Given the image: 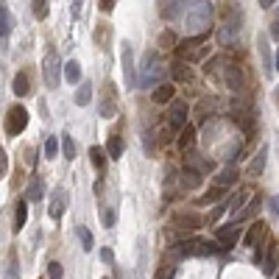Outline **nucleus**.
Listing matches in <instances>:
<instances>
[{
	"mask_svg": "<svg viewBox=\"0 0 279 279\" xmlns=\"http://www.w3.org/2000/svg\"><path fill=\"white\" fill-rule=\"evenodd\" d=\"M59 142H62L59 137H48V140H45V156H48V159H53L56 153H59Z\"/></svg>",
	"mask_w": 279,
	"mask_h": 279,
	"instance_id": "obj_38",
	"label": "nucleus"
},
{
	"mask_svg": "<svg viewBox=\"0 0 279 279\" xmlns=\"http://www.w3.org/2000/svg\"><path fill=\"white\" fill-rule=\"evenodd\" d=\"M145 151H148V153H153V134H151V132L145 134Z\"/></svg>",
	"mask_w": 279,
	"mask_h": 279,
	"instance_id": "obj_47",
	"label": "nucleus"
},
{
	"mask_svg": "<svg viewBox=\"0 0 279 279\" xmlns=\"http://www.w3.org/2000/svg\"><path fill=\"white\" fill-rule=\"evenodd\" d=\"M187 115H190V106L184 101H170V109H167V126L173 132H181L187 126Z\"/></svg>",
	"mask_w": 279,
	"mask_h": 279,
	"instance_id": "obj_6",
	"label": "nucleus"
},
{
	"mask_svg": "<svg viewBox=\"0 0 279 279\" xmlns=\"http://www.w3.org/2000/svg\"><path fill=\"white\" fill-rule=\"evenodd\" d=\"M271 36L279 42V20H274V22H271Z\"/></svg>",
	"mask_w": 279,
	"mask_h": 279,
	"instance_id": "obj_48",
	"label": "nucleus"
},
{
	"mask_svg": "<svg viewBox=\"0 0 279 279\" xmlns=\"http://www.w3.org/2000/svg\"><path fill=\"white\" fill-rule=\"evenodd\" d=\"M31 11H34L36 20H45L48 17V0H31Z\"/></svg>",
	"mask_w": 279,
	"mask_h": 279,
	"instance_id": "obj_34",
	"label": "nucleus"
},
{
	"mask_svg": "<svg viewBox=\"0 0 279 279\" xmlns=\"http://www.w3.org/2000/svg\"><path fill=\"white\" fill-rule=\"evenodd\" d=\"M25 218H28V201L22 198V201L17 204V212H14V232H20L22 226H25Z\"/></svg>",
	"mask_w": 279,
	"mask_h": 279,
	"instance_id": "obj_29",
	"label": "nucleus"
},
{
	"mask_svg": "<svg viewBox=\"0 0 279 279\" xmlns=\"http://www.w3.org/2000/svg\"><path fill=\"white\" fill-rule=\"evenodd\" d=\"M277 279H279V271H277Z\"/></svg>",
	"mask_w": 279,
	"mask_h": 279,
	"instance_id": "obj_55",
	"label": "nucleus"
},
{
	"mask_svg": "<svg viewBox=\"0 0 279 279\" xmlns=\"http://www.w3.org/2000/svg\"><path fill=\"white\" fill-rule=\"evenodd\" d=\"M25 126H28V112L22 109L20 104L11 106V109L6 112V120H3V132H6L8 137H17V134L25 132Z\"/></svg>",
	"mask_w": 279,
	"mask_h": 279,
	"instance_id": "obj_4",
	"label": "nucleus"
},
{
	"mask_svg": "<svg viewBox=\"0 0 279 279\" xmlns=\"http://www.w3.org/2000/svg\"><path fill=\"white\" fill-rule=\"evenodd\" d=\"M120 56H123V73H126V87L134 90L137 87V70H134V53L129 42H120Z\"/></svg>",
	"mask_w": 279,
	"mask_h": 279,
	"instance_id": "obj_7",
	"label": "nucleus"
},
{
	"mask_svg": "<svg viewBox=\"0 0 279 279\" xmlns=\"http://www.w3.org/2000/svg\"><path fill=\"white\" fill-rule=\"evenodd\" d=\"M48 277H50V279H62V277H64V268H62V263H56V260H53V263L48 265Z\"/></svg>",
	"mask_w": 279,
	"mask_h": 279,
	"instance_id": "obj_40",
	"label": "nucleus"
},
{
	"mask_svg": "<svg viewBox=\"0 0 279 279\" xmlns=\"http://www.w3.org/2000/svg\"><path fill=\"white\" fill-rule=\"evenodd\" d=\"M223 14H226V25H232V28H237V31H240V25H243V11H240L235 3H229Z\"/></svg>",
	"mask_w": 279,
	"mask_h": 279,
	"instance_id": "obj_23",
	"label": "nucleus"
},
{
	"mask_svg": "<svg viewBox=\"0 0 279 279\" xmlns=\"http://www.w3.org/2000/svg\"><path fill=\"white\" fill-rule=\"evenodd\" d=\"M6 170H8V156H6V148L0 145V179L6 176Z\"/></svg>",
	"mask_w": 279,
	"mask_h": 279,
	"instance_id": "obj_44",
	"label": "nucleus"
},
{
	"mask_svg": "<svg viewBox=\"0 0 279 279\" xmlns=\"http://www.w3.org/2000/svg\"><path fill=\"white\" fill-rule=\"evenodd\" d=\"M179 181H181V187L195 190V187H201L204 173H201V170H195V167H190V165H184V167H181V173H179Z\"/></svg>",
	"mask_w": 279,
	"mask_h": 279,
	"instance_id": "obj_13",
	"label": "nucleus"
},
{
	"mask_svg": "<svg viewBox=\"0 0 279 279\" xmlns=\"http://www.w3.org/2000/svg\"><path fill=\"white\" fill-rule=\"evenodd\" d=\"M62 153H64V159H73L76 156V142H73V137L70 134H62Z\"/></svg>",
	"mask_w": 279,
	"mask_h": 279,
	"instance_id": "obj_33",
	"label": "nucleus"
},
{
	"mask_svg": "<svg viewBox=\"0 0 279 279\" xmlns=\"http://www.w3.org/2000/svg\"><path fill=\"white\" fill-rule=\"evenodd\" d=\"M215 251L218 243L204 240V237H187V240L173 246V254H179V257H207V254H215Z\"/></svg>",
	"mask_w": 279,
	"mask_h": 279,
	"instance_id": "obj_3",
	"label": "nucleus"
},
{
	"mask_svg": "<svg viewBox=\"0 0 279 279\" xmlns=\"http://www.w3.org/2000/svg\"><path fill=\"white\" fill-rule=\"evenodd\" d=\"M76 235H78V240H81L84 251H92V235H90V229H87V226H78Z\"/></svg>",
	"mask_w": 279,
	"mask_h": 279,
	"instance_id": "obj_36",
	"label": "nucleus"
},
{
	"mask_svg": "<svg viewBox=\"0 0 279 279\" xmlns=\"http://www.w3.org/2000/svg\"><path fill=\"white\" fill-rule=\"evenodd\" d=\"M115 101H118V95H115V84H112V81H106V84H104V98H101V106H98V112H101V118H112V115L118 112Z\"/></svg>",
	"mask_w": 279,
	"mask_h": 279,
	"instance_id": "obj_9",
	"label": "nucleus"
},
{
	"mask_svg": "<svg viewBox=\"0 0 279 279\" xmlns=\"http://www.w3.org/2000/svg\"><path fill=\"white\" fill-rule=\"evenodd\" d=\"M257 48H260V56H263L265 73H274V56H271V48H268V36H260V39H257Z\"/></svg>",
	"mask_w": 279,
	"mask_h": 279,
	"instance_id": "obj_21",
	"label": "nucleus"
},
{
	"mask_svg": "<svg viewBox=\"0 0 279 279\" xmlns=\"http://www.w3.org/2000/svg\"><path fill=\"white\" fill-rule=\"evenodd\" d=\"M176 142H179V148H181L184 153L193 151V145H195V126H193V123L184 126V129H181V132L176 134Z\"/></svg>",
	"mask_w": 279,
	"mask_h": 279,
	"instance_id": "obj_15",
	"label": "nucleus"
},
{
	"mask_svg": "<svg viewBox=\"0 0 279 279\" xmlns=\"http://www.w3.org/2000/svg\"><path fill=\"white\" fill-rule=\"evenodd\" d=\"M42 73H45V84H48L50 90H56L59 81H62V62H59V53L53 48L48 50L45 62H42Z\"/></svg>",
	"mask_w": 279,
	"mask_h": 279,
	"instance_id": "obj_5",
	"label": "nucleus"
},
{
	"mask_svg": "<svg viewBox=\"0 0 279 279\" xmlns=\"http://www.w3.org/2000/svg\"><path fill=\"white\" fill-rule=\"evenodd\" d=\"M223 193H226V190H223V187H212V190H209V193L204 195V198H201V201H198V204H201V207H207V204L218 201V198H221Z\"/></svg>",
	"mask_w": 279,
	"mask_h": 279,
	"instance_id": "obj_39",
	"label": "nucleus"
},
{
	"mask_svg": "<svg viewBox=\"0 0 279 279\" xmlns=\"http://www.w3.org/2000/svg\"><path fill=\"white\" fill-rule=\"evenodd\" d=\"M90 162H92V167H95V170H101V173H104V167H106V151H104V148H98V145H92L90 148Z\"/></svg>",
	"mask_w": 279,
	"mask_h": 279,
	"instance_id": "obj_26",
	"label": "nucleus"
},
{
	"mask_svg": "<svg viewBox=\"0 0 279 279\" xmlns=\"http://www.w3.org/2000/svg\"><path fill=\"white\" fill-rule=\"evenodd\" d=\"M179 6H181L179 0H156V11H159V17H162V20H167V22L176 20V17L181 14Z\"/></svg>",
	"mask_w": 279,
	"mask_h": 279,
	"instance_id": "obj_14",
	"label": "nucleus"
},
{
	"mask_svg": "<svg viewBox=\"0 0 279 279\" xmlns=\"http://www.w3.org/2000/svg\"><path fill=\"white\" fill-rule=\"evenodd\" d=\"M260 6H263V8H271V6H274V0H260Z\"/></svg>",
	"mask_w": 279,
	"mask_h": 279,
	"instance_id": "obj_51",
	"label": "nucleus"
},
{
	"mask_svg": "<svg viewBox=\"0 0 279 279\" xmlns=\"http://www.w3.org/2000/svg\"><path fill=\"white\" fill-rule=\"evenodd\" d=\"M237 237H240V223H226V226H221L218 229V246H223V249H232V246L237 243Z\"/></svg>",
	"mask_w": 279,
	"mask_h": 279,
	"instance_id": "obj_10",
	"label": "nucleus"
},
{
	"mask_svg": "<svg viewBox=\"0 0 279 279\" xmlns=\"http://www.w3.org/2000/svg\"><path fill=\"white\" fill-rule=\"evenodd\" d=\"M274 70H279V50H277V62H274Z\"/></svg>",
	"mask_w": 279,
	"mask_h": 279,
	"instance_id": "obj_52",
	"label": "nucleus"
},
{
	"mask_svg": "<svg viewBox=\"0 0 279 279\" xmlns=\"http://www.w3.org/2000/svg\"><path fill=\"white\" fill-rule=\"evenodd\" d=\"M277 101H279V87H277Z\"/></svg>",
	"mask_w": 279,
	"mask_h": 279,
	"instance_id": "obj_54",
	"label": "nucleus"
},
{
	"mask_svg": "<svg viewBox=\"0 0 279 279\" xmlns=\"http://www.w3.org/2000/svg\"><path fill=\"white\" fill-rule=\"evenodd\" d=\"M198 223H201V218H198V215H193V212H179V215L173 218V229L184 226V232H190V229H195Z\"/></svg>",
	"mask_w": 279,
	"mask_h": 279,
	"instance_id": "obj_20",
	"label": "nucleus"
},
{
	"mask_svg": "<svg viewBox=\"0 0 279 279\" xmlns=\"http://www.w3.org/2000/svg\"><path fill=\"white\" fill-rule=\"evenodd\" d=\"M95 39H98V45H101V48H109V25H98L95 28Z\"/></svg>",
	"mask_w": 279,
	"mask_h": 279,
	"instance_id": "obj_37",
	"label": "nucleus"
},
{
	"mask_svg": "<svg viewBox=\"0 0 279 279\" xmlns=\"http://www.w3.org/2000/svg\"><path fill=\"white\" fill-rule=\"evenodd\" d=\"M92 101V84L90 81H81V87H78V92H76V104L78 106H87Z\"/></svg>",
	"mask_w": 279,
	"mask_h": 279,
	"instance_id": "obj_30",
	"label": "nucleus"
},
{
	"mask_svg": "<svg viewBox=\"0 0 279 279\" xmlns=\"http://www.w3.org/2000/svg\"><path fill=\"white\" fill-rule=\"evenodd\" d=\"M173 95H176L173 84H156L151 98H153V104H170V101H173Z\"/></svg>",
	"mask_w": 279,
	"mask_h": 279,
	"instance_id": "obj_19",
	"label": "nucleus"
},
{
	"mask_svg": "<svg viewBox=\"0 0 279 279\" xmlns=\"http://www.w3.org/2000/svg\"><path fill=\"white\" fill-rule=\"evenodd\" d=\"M112 8H115V0H101V11H106V14H109Z\"/></svg>",
	"mask_w": 279,
	"mask_h": 279,
	"instance_id": "obj_46",
	"label": "nucleus"
},
{
	"mask_svg": "<svg viewBox=\"0 0 279 279\" xmlns=\"http://www.w3.org/2000/svg\"><path fill=\"white\" fill-rule=\"evenodd\" d=\"M235 39H237V28L223 25L221 31H218V42H221L223 48H226V45H235Z\"/></svg>",
	"mask_w": 279,
	"mask_h": 279,
	"instance_id": "obj_31",
	"label": "nucleus"
},
{
	"mask_svg": "<svg viewBox=\"0 0 279 279\" xmlns=\"http://www.w3.org/2000/svg\"><path fill=\"white\" fill-rule=\"evenodd\" d=\"M265 159H268V148H260L257 151V156H254V159H251V165H249V176H260L265 170Z\"/></svg>",
	"mask_w": 279,
	"mask_h": 279,
	"instance_id": "obj_22",
	"label": "nucleus"
},
{
	"mask_svg": "<svg viewBox=\"0 0 279 279\" xmlns=\"http://www.w3.org/2000/svg\"><path fill=\"white\" fill-rule=\"evenodd\" d=\"M237 176H240V170H237L235 165L229 167H223L221 173L215 176V187H223V190H229L232 184H237Z\"/></svg>",
	"mask_w": 279,
	"mask_h": 279,
	"instance_id": "obj_16",
	"label": "nucleus"
},
{
	"mask_svg": "<svg viewBox=\"0 0 279 279\" xmlns=\"http://www.w3.org/2000/svg\"><path fill=\"white\" fill-rule=\"evenodd\" d=\"M223 81H226V87H229L232 92H243L246 90V73L237 64H229V67L223 70Z\"/></svg>",
	"mask_w": 279,
	"mask_h": 279,
	"instance_id": "obj_8",
	"label": "nucleus"
},
{
	"mask_svg": "<svg viewBox=\"0 0 279 279\" xmlns=\"http://www.w3.org/2000/svg\"><path fill=\"white\" fill-rule=\"evenodd\" d=\"M11 34V11L6 8V3L0 6V39H6Z\"/></svg>",
	"mask_w": 279,
	"mask_h": 279,
	"instance_id": "obj_27",
	"label": "nucleus"
},
{
	"mask_svg": "<svg viewBox=\"0 0 279 279\" xmlns=\"http://www.w3.org/2000/svg\"><path fill=\"white\" fill-rule=\"evenodd\" d=\"M277 20H279V6H277Z\"/></svg>",
	"mask_w": 279,
	"mask_h": 279,
	"instance_id": "obj_53",
	"label": "nucleus"
},
{
	"mask_svg": "<svg viewBox=\"0 0 279 279\" xmlns=\"http://www.w3.org/2000/svg\"><path fill=\"white\" fill-rule=\"evenodd\" d=\"M64 209H67V193H64V190L59 187V190H53V198H50L48 215L53 218V221H59V218L64 215Z\"/></svg>",
	"mask_w": 279,
	"mask_h": 279,
	"instance_id": "obj_12",
	"label": "nucleus"
},
{
	"mask_svg": "<svg viewBox=\"0 0 279 279\" xmlns=\"http://www.w3.org/2000/svg\"><path fill=\"white\" fill-rule=\"evenodd\" d=\"M6 279H20V263H17V251H8V268H6Z\"/></svg>",
	"mask_w": 279,
	"mask_h": 279,
	"instance_id": "obj_32",
	"label": "nucleus"
},
{
	"mask_svg": "<svg viewBox=\"0 0 279 279\" xmlns=\"http://www.w3.org/2000/svg\"><path fill=\"white\" fill-rule=\"evenodd\" d=\"M11 90H14V95H17V98H25L28 92H31V76H28V70H20V73L14 76Z\"/></svg>",
	"mask_w": 279,
	"mask_h": 279,
	"instance_id": "obj_17",
	"label": "nucleus"
},
{
	"mask_svg": "<svg viewBox=\"0 0 279 279\" xmlns=\"http://www.w3.org/2000/svg\"><path fill=\"white\" fill-rule=\"evenodd\" d=\"M159 45H165V48H173V50H176V45H179V42H176V36L170 34V31H165V34L159 36Z\"/></svg>",
	"mask_w": 279,
	"mask_h": 279,
	"instance_id": "obj_43",
	"label": "nucleus"
},
{
	"mask_svg": "<svg viewBox=\"0 0 279 279\" xmlns=\"http://www.w3.org/2000/svg\"><path fill=\"white\" fill-rule=\"evenodd\" d=\"M101 221H104V226H115V209L104 207L101 209Z\"/></svg>",
	"mask_w": 279,
	"mask_h": 279,
	"instance_id": "obj_42",
	"label": "nucleus"
},
{
	"mask_svg": "<svg viewBox=\"0 0 279 279\" xmlns=\"http://www.w3.org/2000/svg\"><path fill=\"white\" fill-rule=\"evenodd\" d=\"M162 56L156 50H145L142 59H140V78H137V87L145 90V87H153L156 81H162Z\"/></svg>",
	"mask_w": 279,
	"mask_h": 279,
	"instance_id": "obj_2",
	"label": "nucleus"
},
{
	"mask_svg": "<svg viewBox=\"0 0 279 279\" xmlns=\"http://www.w3.org/2000/svg\"><path fill=\"white\" fill-rule=\"evenodd\" d=\"M62 76L67 78L70 84H78V81H81V64H78L76 59H73V62H67L62 67Z\"/></svg>",
	"mask_w": 279,
	"mask_h": 279,
	"instance_id": "obj_24",
	"label": "nucleus"
},
{
	"mask_svg": "<svg viewBox=\"0 0 279 279\" xmlns=\"http://www.w3.org/2000/svg\"><path fill=\"white\" fill-rule=\"evenodd\" d=\"M42 195H45V184H42L39 179H34L31 184H28V193H25V201H31V204H36V201H42Z\"/></svg>",
	"mask_w": 279,
	"mask_h": 279,
	"instance_id": "obj_25",
	"label": "nucleus"
},
{
	"mask_svg": "<svg viewBox=\"0 0 279 279\" xmlns=\"http://www.w3.org/2000/svg\"><path fill=\"white\" fill-rule=\"evenodd\" d=\"M170 73H173V78H176V81H190V67H187V64L176 62L173 67H170Z\"/></svg>",
	"mask_w": 279,
	"mask_h": 279,
	"instance_id": "obj_35",
	"label": "nucleus"
},
{
	"mask_svg": "<svg viewBox=\"0 0 279 279\" xmlns=\"http://www.w3.org/2000/svg\"><path fill=\"white\" fill-rule=\"evenodd\" d=\"M209 20H212L209 0H184V22L190 31H195V34L209 31Z\"/></svg>",
	"mask_w": 279,
	"mask_h": 279,
	"instance_id": "obj_1",
	"label": "nucleus"
},
{
	"mask_svg": "<svg viewBox=\"0 0 279 279\" xmlns=\"http://www.w3.org/2000/svg\"><path fill=\"white\" fill-rule=\"evenodd\" d=\"M223 212H229V201H221V204H218V207H215V209H212V212H209V221L215 223V221H218V218H221V215H223Z\"/></svg>",
	"mask_w": 279,
	"mask_h": 279,
	"instance_id": "obj_41",
	"label": "nucleus"
},
{
	"mask_svg": "<svg viewBox=\"0 0 279 279\" xmlns=\"http://www.w3.org/2000/svg\"><path fill=\"white\" fill-rule=\"evenodd\" d=\"M265 251H268V260H265L263 271H265V277H277V271H279V246L271 243Z\"/></svg>",
	"mask_w": 279,
	"mask_h": 279,
	"instance_id": "obj_18",
	"label": "nucleus"
},
{
	"mask_svg": "<svg viewBox=\"0 0 279 279\" xmlns=\"http://www.w3.org/2000/svg\"><path fill=\"white\" fill-rule=\"evenodd\" d=\"M159 279H173V271H170V268H165V271H159Z\"/></svg>",
	"mask_w": 279,
	"mask_h": 279,
	"instance_id": "obj_50",
	"label": "nucleus"
},
{
	"mask_svg": "<svg viewBox=\"0 0 279 279\" xmlns=\"http://www.w3.org/2000/svg\"><path fill=\"white\" fill-rule=\"evenodd\" d=\"M106 153H109L112 159H118L120 153H123V140H120V134H109V142H106Z\"/></svg>",
	"mask_w": 279,
	"mask_h": 279,
	"instance_id": "obj_28",
	"label": "nucleus"
},
{
	"mask_svg": "<svg viewBox=\"0 0 279 279\" xmlns=\"http://www.w3.org/2000/svg\"><path fill=\"white\" fill-rule=\"evenodd\" d=\"M101 260H104V263H115V254H112V249H101Z\"/></svg>",
	"mask_w": 279,
	"mask_h": 279,
	"instance_id": "obj_45",
	"label": "nucleus"
},
{
	"mask_svg": "<svg viewBox=\"0 0 279 279\" xmlns=\"http://www.w3.org/2000/svg\"><path fill=\"white\" fill-rule=\"evenodd\" d=\"M265 235H268V223H265V221L251 223L249 232H246V246H251V249L263 246V237H265Z\"/></svg>",
	"mask_w": 279,
	"mask_h": 279,
	"instance_id": "obj_11",
	"label": "nucleus"
},
{
	"mask_svg": "<svg viewBox=\"0 0 279 279\" xmlns=\"http://www.w3.org/2000/svg\"><path fill=\"white\" fill-rule=\"evenodd\" d=\"M271 209L279 215V195H274V198H271Z\"/></svg>",
	"mask_w": 279,
	"mask_h": 279,
	"instance_id": "obj_49",
	"label": "nucleus"
}]
</instances>
